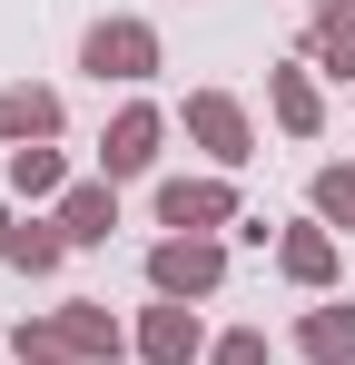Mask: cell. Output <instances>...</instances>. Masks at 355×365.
I'll list each match as a JSON object with an SVG mask.
<instances>
[{
	"mask_svg": "<svg viewBox=\"0 0 355 365\" xmlns=\"http://www.w3.org/2000/svg\"><path fill=\"white\" fill-rule=\"evenodd\" d=\"M59 119L69 109H59V89H40V79H10L0 89V148H50Z\"/></svg>",
	"mask_w": 355,
	"mask_h": 365,
	"instance_id": "obj_8",
	"label": "cell"
},
{
	"mask_svg": "<svg viewBox=\"0 0 355 365\" xmlns=\"http://www.w3.org/2000/svg\"><path fill=\"white\" fill-rule=\"evenodd\" d=\"M306 69H326V79H355V10H306Z\"/></svg>",
	"mask_w": 355,
	"mask_h": 365,
	"instance_id": "obj_13",
	"label": "cell"
},
{
	"mask_svg": "<svg viewBox=\"0 0 355 365\" xmlns=\"http://www.w3.org/2000/svg\"><path fill=\"white\" fill-rule=\"evenodd\" d=\"M267 109H277L287 138H316V128H326V89H316V69H306V60H277V69H267Z\"/></svg>",
	"mask_w": 355,
	"mask_h": 365,
	"instance_id": "obj_10",
	"label": "cell"
},
{
	"mask_svg": "<svg viewBox=\"0 0 355 365\" xmlns=\"http://www.w3.org/2000/svg\"><path fill=\"white\" fill-rule=\"evenodd\" d=\"M148 287L178 297V306L217 297V287H227V237H158L148 247Z\"/></svg>",
	"mask_w": 355,
	"mask_h": 365,
	"instance_id": "obj_4",
	"label": "cell"
},
{
	"mask_svg": "<svg viewBox=\"0 0 355 365\" xmlns=\"http://www.w3.org/2000/svg\"><path fill=\"white\" fill-rule=\"evenodd\" d=\"M10 247H20V217H10V207H0V257H10Z\"/></svg>",
	"mask_w": 355,
	"mask_h": 365,
	"instance_id": "obj_19",
	"label": "cell"
},
{
	"mask_svg": "<svg viewBox=\"0 0 355 365\" xmlns=\"http://www.w3.org/2000/svg\"><path fill=\"white\" fill-rule=\"evenodd\" d=\"M59 257H69L59 217H30V227H20V247H10V267H20V277H59Z\"/></svg>",
	"mask_w": 355,
	"mask_h": 365,
	"instance_id": "obj_17",
	"label": "cell"
},
{
	"mask_svg": "<svg viewBox=\"0 0 355 365\" xmlns=\"http://www.w3.org/2000/svg\"><path fill=\"white\" fill-rule=\"evenodd\" d=\"M207 346H217V336L197 326V306H178V297L138 306V365H197Z\"/></svg>",
	"mask_w": 355,
	"mask_h": 365,
	"instance_id": "obj_7",
	"label": "cell"
},
{
	"mask_svg": "<svg viewBox=\"0 0 355 365\" xmlns=\"http://www.w3.org/2000/svg\"><path fill=\"white\" fill-rule=\"evenodd\" d=\"M50 326H59V336H69V346H79L89 365H118V356H138V326H118V316H109L99 297H79V306H50Z\"/></svg>",
	"mask_w": 355,
	"mask_h": 365,
	"instance_id": "obj_9",
	"label": "cell"
},
{
	"mask_svg": "<svg viewBox=\"0 0 355 365\" xmlns=\"http://www.w3.org/2000/svg\"><path fill=\"white\" fill-rule=\"evenodd\" d=\"M10 365H89V356L59 336L50 316H20V326H10Z\"/></svg>",
	"mask_w": 355,
	"mask_h": 365,
	"instance_id": "obj_16",
	"label": "cell"
},
{
	"mask_svg": "<svg viewBox=\"0 0 355 365\" xmlns=\"http://www.w3.org/2000/svg\"><path fill=\"white\" fill-rule=\"evenodd\" d=\"M158 138H168V109H148V99H128L109 128H99V178H148L158 168Z\"/></svg>",
	"mask_w": 355,
	"mask_h": 365,
	"instance_id": "obj_5",
	"label": "cell"
},
{
	"mask_svg": "<svg viewBox=\"0 0 355 365\" xmlns=\"http://www.w3.org/2000/svg\"><path fill=\"white\" fill-rule=\"evenodd\" d=\"M10 197H30V207H40V197H69V168H59V148H10Z\"/></svg>",
	"mask_w": 355,
	"mask_h": 365,
	"instance_id": "obj_14",
	"label": "cell"
},
{
	"mask_svg": "<svg viewBox=\"0 0 355 365\" xmlns=\"http://www.w3.org/2000/svg\"><path fill=\"white\" fill-rule=\"evenodd\" d=\"M306 207H316V217L346 237V227H355V158H326V168L306 178Z\"/></svg>",
	"mask_w": 355,
	"mask_h": 365,
	"instance_id": "obj_15",
	"label": "cell"
},
{
	"mask_svg": "<svg viewBox=\"0 0 355 365\" xmlns=\"http://www.w3.org/2000/svg\"><path fill=\"white\" fill-rule=\"evenodd\" d=\"M207 365H277V346H267V326H227L207 346Z\"/></svg>",
	"mask_w": 355,
	"mask_h": 365,
	"instance_id": "obj_18",
	"label": "cell"
},
{
	"mask_svg": "<svg viewBox=\"0 0 355 365\" xmlns=\"http://www.w3.org/2000/svg\"><path fill=\"white\" fill-rule=\"evenodd\" d=\"M50 217H59V237H69V247H109V227H118V187H109V178H79Z\"/></svg>",
	"mask_w": 355,
	"mask_h": 365,
	"instance_id": "obj_11",
	"label": "cell"
},
{
	"mask_svg": "<svg viewBox=\"0 0 355 365\" xmlns=\"http://www.w3.org/2000/svg\"><path fill=\"white\" fill-rule=\"evenodd\" d=\"M336 10H355V0H336Z\"/></svg>",
	"mask_w": 355,
	"mask_h": 365,
	"instance_id": "obj_20",
	"label": "cell"
},
{
	"mask_svg": "<svg viewBox=\"0 0 355 365\" xmlns=\"http://www.w3.org/2000/svg\"><path fill=\"white\" fill-rule=\"evenodd\" d=\"M158 60H168V50H158V30H148V20H99V30L79 40V69H89L99 89H109V79H118V89H148Z\"/></svg>",
	"mask_w": 355,
	"mask_h": 365,
	"instance_id": "obj_2",
	"label": "cell"
},
{
	"mask_svg": "<svg viewBox=\"0 0 355 365\" xmlns=\"http://www.w3.org/2000/svg\"><path fill=\"white\" fill-rule=\"evenodd\" d=\"M148 207H158V227H168V237H217V227L247 217L237 178H158V187H148Z\"/></svg>",
	"mask_w": 355,
	"mask_h": 365,
	"instance_id": "obj_1",
	"label": "cell"
},
{
	"mask_svg": "<svg viewBox=\"0 0 355 365\" xmlns=\"http://www.w3.org/2000/svg\"><path fill=\"white\" fill-rule=\"evenodd\" d=\"M277 277L306 287V297H326L336 277H346V237L326 227V217H306V227H277Z\"/></svg>",
	"mask_w": 355,
	"mask_h": 365,
	"instance_id": "obj_6",
	"label": "cell"
},
{
	"mask_svg": "<svg viewBox=\"0 0 355 365\" xmlns=\"http://www.w3.org/2000/svg\"><path fill=\"white\" fill-rule=\"evenodd\" d=\"M296 356L306 365H355V306H306L296 316Z\"/></svg>",
	"mask_w": 355,
	"mask_h": 365,
	"instance_id": "obj_12",
	"label": "cell"
},
{
	"mask_svg": "<svg viewBox=\"0 0 355 365\" xmlns=\"http://www.w3.org/2000/svg\"><path fill=\"white\" fill-rule=\"evenodd\" d=\"M178 128H187V138L217 158V178H237V168L257 158V119H247V99H227V89H187Z\"/></svg>",
	"mask_w": 355,
	"mask_h": 365,
	"instance_id": "obj_3",
	"label": "cell"
}]
</instances>
